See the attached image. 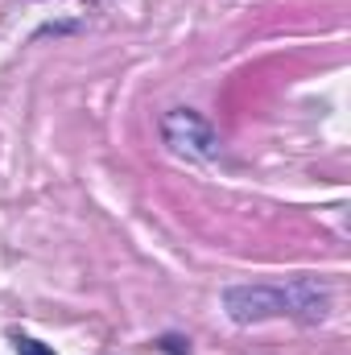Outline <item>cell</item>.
Listing matches in <instances>:
<instances>
[{
    "mask_svg": "<svg viewBox=\"0 0 351 355\" xmlns=\"http://www.w3.org/2000/svg\"><path fill=\"white\" fill-rule=\"evenodd\" d=\"M162 137H166V145H170L174 153L190 157V162H211V157L219 153L215 128H211L198 112H190V107H178V112H170V116L162 120Z\"/></svg>",
    "mask_w": 351,
    "mask_h": 355,
    "instance_id": "cell-1",
    "label": "cell"
},
{
    "mask_svg": "<svg viewBox=\"0 0 351 355\" xmlns=\"http://www.w3.org/2000/svg\"><path fill=\"white\" fill-rule=\"evenodd\" d=\"M228 314L236 322H261L273 314H285V293L281 289H228Z\"/></svg>",
    "mask_w": 351,
    "mask_h": 355,
    "instance_id": "cell-2",
    "label": "cell"
},
{
    "mask_svg": "<svg viewBox=\"0 0 351 355\" xmlns=\"http://www.w3.org/2000/svg\"><path fill=\"white\" fill-rule=\"evenodd\" d=\"M17 355H54V352L37 339H17Z\"/></svg>",
    "mask_w": 351,
    "mask_h": 355,
    "instance_id": "cell-3",
    "label": "cell"
}]
</instances>
